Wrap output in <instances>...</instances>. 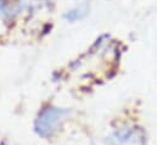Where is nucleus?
Listing matches in <instances>:
<instances>
[{"mask_svg":"<svg viewBox=\"0 0 157 145\" xmlns=\"http://www.w3.org/2000/svg\"><path fill=\"white\" fill-rule=\"evenodd\" d=\"M70 110L48 106L39 112L38 117L34 121L33 129L36 134L41 139H51L60 131L65 118L68 116Z\"/></svg>","mask_w":157,"mask_h":145,"instance_id":"f257e3e1","label":"nucleus"},{"mask_svg":"<svg viewBox=\"0 0 157 145\" xmlns=\"http://www.w3.org/2000/svg\"><path fill=\"white\" fill-rule=\"evenodd\" d=\"M134 137V131L125 127L121 128L116 132H113L106 140V145H125L127 143L132 142Z\"/></svg>","mask_w":157,"mask_h":145,"instance_id":"f03ea898","label":"nucleus"},{"mask_svg":"<svg viewBox=\"0 0 157 145\" xmlns=\"http://www.w3.org/2000/svg\"><path fill=\"white\" fill-rule=\"evenodd\" d=\"M88 6L86 5H83V6H79V7H76V9H72L70 11H67L65 15H63V18L70 21V22H75V21H78V20H82L84 18L86 15H88Z\"/></svg>","mask_w":157,"mask_h":145,"instance_id":"7ed1b4c3","label":"nucleus"}]
</instances>
